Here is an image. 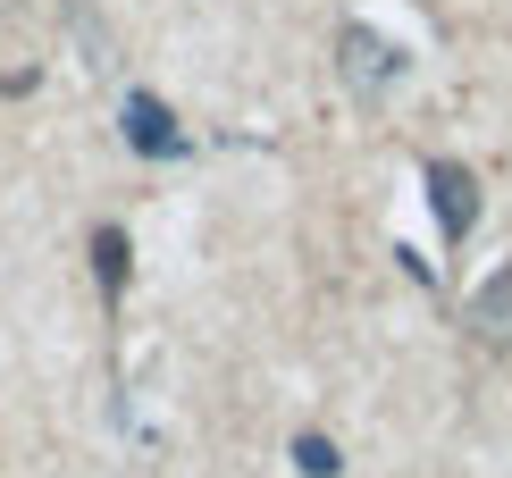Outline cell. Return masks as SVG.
Here are the masks:
<instances>
[{
    "mask_svg": "<svg viewBox=\"0 0 512 478\" xmlns=\"http://www.w3.org/2000/svg\"><path fill=\"white\" fill-rule=\"evenodd\" d=\"M336 68H345V84H353L361 101H378V93H395V84H403V68H412V59H403L387 34L345 26V34H336Z\"/></svg>",
    "mask_w": 512,
    "mask_h": 478,
    "instance_id": "1",
    "label": "cell"
},
{
    "mask_svg": "<svg viewBox=\"0 0 512 478\" xmlns=\"http://www.w3.org/2000/svg\"><path fill=\"white\" fill-rule=\"evenodd\" d=\"M118 126H126V143H135L143 160H185V151H194V135L177 126V110H168L160 93H126Z\"/></svg>",
    "mask_w": 512,
    "mask_h": 478,
    "instance_id": "2",
    "label": "cell"
},
{
    "mask_svg": "<svg viewBox=\"0 0 512 478\" xmlns=\"http://www.w3.org/2000/svg\"><path fill=\"white\" fill-rule=\"evenodd\" d=\"M429 202H437L445 244H462V235L479 227V177H471L462 160H429Z\"/></svg>",
    "mask_w": 512,
    "mask_h": 478,
    "instance_id": "3",
    "label": "cell"
},
{
    "mask_svg": "<svg viewBox=\"0 0 512 478\" xmlns=\"http://www.w3.org/2000/svg\"><path fill=\"white\" fill-rule=\"evenodd\" d=\"M471 328L496 344V353H512V260L479 277V294H471Z\"/></svg>",
    "mask_w": 512,
    "mask_h": 478,
    "instance_id": "4",
    "label": "cell"
},
{
    "mask_svg": "<svg viewBox=\"0 0 512 478\" xmlns=\"http://www.w3.org/2000/svg\"><path fill=\"white\" fill-rule=\"evenodd\" d=\"M93 277H101V294H126V235L118 227H93Z\"/></svg>",
    "mask_w": 512,
    "mask_h": 478,
    "instance_id": "5",
    "label": "cell"
},
{
    "mask_svg": "<svg viewBox=\"0 0 512 478\" xmlns=\"http://www.w3.org/2000/svg\"><path fill=\"white\" fill-rule=\"evenodd\" d=\"M294 470H303V478H336L345 462H336V445H328V437H294Z\"/></svg>",
    "mask_w": 512,
    "mask_h": 478,
    "instance_id": "6",
    "label": "cell"
}]
</instances>
